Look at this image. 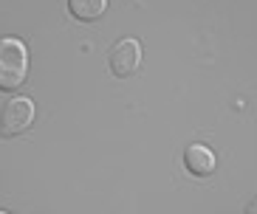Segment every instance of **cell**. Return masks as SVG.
I'll return each mask as SVG.
<instances>
[{
    "label": "cell",
    "mask_w": 257,
    "mask_h": 214,
    "mask_svg": "<svg viewBox=\"0 0 257 214\" xmlns=\"http://www.w3.org/2000/svg\"><path fill=\"white\" fill-rule=\"evenodd\" d=\"M29 76V48L20 37H0V90L12 93Z\"/></svg>",
    "instance_id": "6da1fadb"
},
{
    "label": "cell",
    "mask_w": 257,
    "mask_h": 214,
    "mask_svg": "<svg viewBox=\"0 0 257 214\" xmlns=\"http://www.w3.org/2000/svg\"><path fill=\"white\" fill-rule=\"evenodd\" d=\"M34 122V102L29 96H12L0 107V136L15 138L26 132Z\"/></svg>",
    "instance_id": "7a4b0ae2"
},
{
    "label": "cell",
    "mask_w": 257,
    "mask_h": 214,
    "mask_svg": "<svg viewBox=\"0 0 257 214\" xmlns=\"http://www.w3.org/2000/svg\"><path fill=\"white\" fill-rule=\"evenodd\" d=\"M107 65H110V74L119 79L133 76L142 65V46H139L136 37H121L110 54H107Z\"/></svg>",
    "instance_id": "3957f363"
},
{
    "label": "cell",
    "mask_w": 257,
    "mask_h": 214,
    "mask_svg": "<svg viewBox=\"0 0 257 214\" xmlns=\"http://www.w3.org/2000/svg\"><path fill=\"white\" fill-rule=\"evenodd\" d=\"M215 152H212L206 144H189L187 150H184V166H187L189 175L195 178H206L215 172Z\"/></svg>",
    "instance_id": "277c9868"
},
{
    "label": "cell",
    "mask_w": 257,
    "mask_h": 214,
    "mask_svg": "<svg viewBox=\"0 0 257 214\" xmlns=\"http://www.w3.org/2000/svg\"><path fill=\"white\" fill-rule=\"evenodd\" d=\"M68 12L74 20L93 23L107 12V0H68Z\"/></svg>",
    "instance_id": "5b68a950"
},
{
    "label": "cell",
    "mask_w": 257,
    "mask_h": 214,
    "mask_svg": "<svg viewBox=\"0 0 257 214\" xmlns=\"http://www.w3.org/2000/svg\"><path fill=\"white\" fill-rule=\"evenodd\" d=\"M243 214H257V198L249 200V206H246V212H243Z\"/></svg>",
    "instance_id": "8992f818"
},
{
    "label": "cell",
    "mask_w": 257,
    "mask_h": 214,
    "mask_svg": "<svg viewBox=\"0 0 257 214\" xmlns=\"http://www.w3.org/2000/svg\"><path fill=\"white\" fill-rule=\"evenodd\" d=\"M0 214H9V212H3V208H0Z\"/></svg>",
    "instance_id": "52a82bcc"
}]
</instances>
